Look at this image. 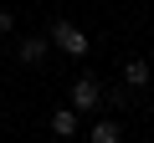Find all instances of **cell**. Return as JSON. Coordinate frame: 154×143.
Instances as JSON below:
<instances>
[{"label":"cell","instance_id":"obj_1","mask_svg":"<svg viewBox=\"0 0 154 143\" xmlns=\"http://www.w3.org/2000/svg\"><path fill=\"white\" fill-rule=\"evenodd\" d=\"M57 51H67V56H77V61H82L88 51H93V41H88V31L82 26H77V21H51V36H46Z\"/></svg>","mask_w":154,"mask_h":143},{"label":"cell","instance_id":"obj_2","mask_svg":"<svg viewBox=\"0 0 154 143\" xmlns=\"http://www.w3.org/2000/svg\"><path fill=\"white\" fill-rule=\"evenodd\" d=\"M67 107H72V112H98V107H103V87H98L93 77H77V82H72V102H67Z\"/></svg>","mask_w":154,"mask_h":143},{"label":"cell","instance_id":"obj_3","mask_svg":"<svg viewBox=\"0 0 154 143\" xmlns=\"http://www.w3.org/2000/svg\"><path fill=\"white\" fill-rule=\"evenodd\" d=\"M46 51H51V41H46V36H21L16 61H21V66H41V61H46Z\"/></svg>","mask_w":154,"mask_h":143},{"label":"cell","instance_id":"obj_4","mask_svg":"<svg viewBox=\"0 0 154 143\" xmlns=\"http://www.w3.org/2000/svg\"><path fill=\"white\" fill-rule=\"evenodd\" d=\"M149 77H154V72H149V61H144V56H134V61H123V87H128V92H139V87H149Z\"/></svg>","mask_w":154,"mask_h":143},{"label":"cell","instance_id":"obj_5","mask_svg":"<svg viewBox=\"0 0 154 143\" xmlns=\"http://www.w3.org/2000/svg\"><path fill=\"white\" fill-rule=\"evenodd\" d=\"M51 133H57V138H72V133H77V112H72V107H57V112H51Z\"/></svg>","mask_w":154,"mask_h":143},{"label":"cell","instance_id":"obj_6","mask_svg":"<svg viewBox=\"0 0 154 143\" xmlns=\"http://www.w3.org/2000/svg\"><path fill=\"white\" fill-rule=\"evenodd\" d=\"M118 138H123V133H118L113 118H98V123H93V143H118Z\"/></svg>","mask_w":154,"mask_h":143},{"label":"cell","instance_id":"obj_7","mask_svg":"<svg viewBox=\"0 0 154 143\" xmlns=\"http://www.w3.org/2000/svg\"><path fill=\"white\" fill-rule=\"evenodd\" d=\"M103 107H118V112H128V107H134V92H128V87H113V92H103Z\"/></svg>","mask_w":154,"mask_h":143},{"label":"cell","instance_id":"obj_8","mask_svg":"<svg viewBox=\"0 0 154 143\" xmlns=\"http://www.w3.org/2000/svg\"><path fill=\"white\" fill-rule=\"evenodd\" d=\"M11 31H16V16H11V10H0V36H11Z\"/></svg>","mask_w":154,"mask_h":143}]
</instances>
